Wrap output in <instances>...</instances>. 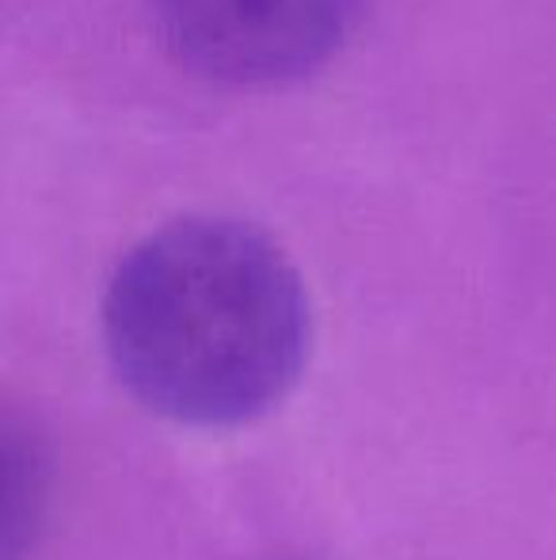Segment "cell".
<instances>
[{
  "instance_id": "obj_2",
  "label": "cell",
  "mask_w": 556,
  "mask_h": 560,
  "mask_svg": "<svg viewBox=\"0 0 556 560\" xmlns=\"http://www.w3.org/2000/svg\"><path fill=\"white\" fill-rule=\"evenodd\" d=\"M366 0H149L179 69L222 89H282L324 69L355 35Z\"/></svg>"
},
{
  "instance_id": "obj_3",
  "label": "cell",
  "mask_w": 556,
  "mask_h": 560,
  "mask_svg": "<svg viewBox=\"0 0 556 560\" xmlns=\"http://www.w3.org/2000/svg\"><path fill=\"white\" fill-rule=\"evenodd\" d=\"M46 454L15 420L4 428V560H23L43 523Z\"/></svg>"
},
{
  "instance_id": "obj_1",
  "label": "cell",
  "mask_w": 556,
  "mask_h": 560,
  "mask_svg": "<svg viewBox=\"0 0 556 560\" xmlns=\"http://www.w3.org/2000/svg\"><path fill=\"white\" fill-rule=\"evenodd\" d=\"M104 343L149 412L187 428H240L301 382L309 290L263 229L176 218L119 259L104 294Z\"/></svg>"
}]
</instances>
